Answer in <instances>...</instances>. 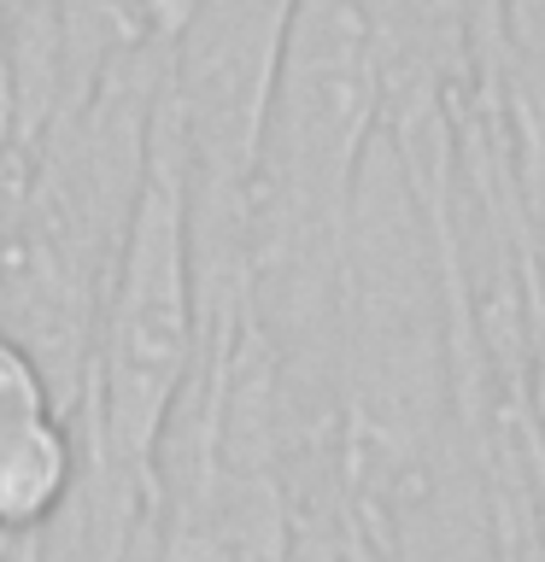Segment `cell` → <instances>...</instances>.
Wrapping results in <instances>:
<instances>
[{"label": "cell", "instance_id": "1", "mask_svg": "<svg viewBox=\"0 0 545 562\" xmlns=\"http://www.w3.org/2000/svg\"><path fill=\"white\" fill-rule=\"evenodd\" d=\"M82 481L77 416L42 358L0 334V539H35Z\"/></svg>", "mask_w": 545, "mask_h": 562}, {"label": "cell", "instance_id": "2", "mask_svg": "<svg viewBox=\"0 0 545 562\" xmlns=\"http://www.w3.org/2000/svg\"><path fill=\"white\" fill-rule=\"evenodd\" d=\"M504 24H510V53L522 65L527 117L540 123L545 140V0H504Z\"/></svg>", "mask_w": 545, "mask_h": 562}]
</instances>
